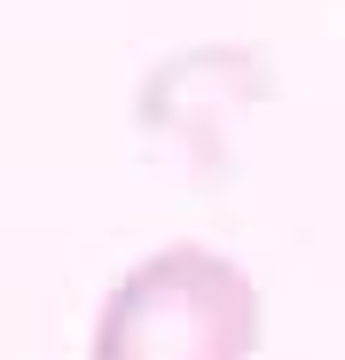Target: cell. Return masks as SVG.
<instances>
[{"label":"cell","instance_id":"obj_1","mask_svg":"<svg viewBox=\"0 0 345 360\" xmlns=\"http://www.w3.org/2000/svg\"><path fill=\"white\" fill-rule=\"evenodd\" d=\"M267 297L212 243H157L110 282L87 360H259Z\"/></svg>","mask_w":345,"mask_h":360}]
</instances>
